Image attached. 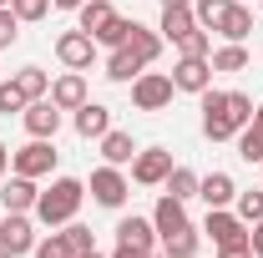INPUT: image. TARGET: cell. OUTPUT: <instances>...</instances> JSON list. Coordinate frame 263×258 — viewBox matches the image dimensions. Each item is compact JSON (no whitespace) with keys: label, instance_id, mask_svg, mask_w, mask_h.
<instances>
[{"label":"cell","instance_id":"277c9868","mask_svg":"<svg viewBox=\"0 0 263 258\" xmlns=\"http://www.w3.org/2000/svg\"><path fill=\"white\" fill-rule=\"evenodd\" d=\"M172 76H162V71H142L137 81H132V106L137 112H162V106H172Z\"/></svg>","mask_w":263,"mask_h":258},{"label":"cell","instance_id":"83f0119b","mask_svg":"<svg viewBox=\"0 0 263 258\" xmlns=\"http://www.w3.org/2000/svg\"><path fill=\"white\" fill-rule=\"evenodd\" d=\"M228 5H233V0H193L197 26H202V31H218V21L228 15Z\"/></svg>","mask_w":263,"mask_h":258},{"label":"cell","instance_id":"8fae6325","mask_svg":"<svg viewBox=\"0 0 263 258\" xmlns=\"http://www.w3.org/2000/svg\"><path fill=\"white\" fill-rule=\"evenodd\" d=\"M202 233H213V243H218V248H228V243H248V223H243L238 213H228V208H208Z\"/></svg>","mask_w":263,"mask_h":258},{"label":"cell","instance_id":"8992f818","mask_svg":"<svg viewBox=\"0 0 263 258\" xmlns=\"http://www.w3.org/2000/svg\"><path fill=\"white\" fill-rule=\"evenodd\" d=\"M167 172H172V152L167 147H142L132 157V182H142V188H162Z\"/></svg>","mask_w":263,"mask_h":258},{"label":"cell","instance_id":"d590c367","mask_svg":"<svg viewBox=\"0 0 263 258\" xmlns=\"http://www.w3.org/2000/svg\"><path fill=\"white\" fill-rule=\"evenodd\" d=\"M10 10H15L21 21H41V15L51 10V0H10Z\"/></svg>","mask_w":263,"mask_h":258},{"label":"cell","instance_id":"ac0fdd59","mask_svg":"<svg viewBox=\"0 0 263 258\" xmlns=\"http://www.w3.org/2000/svg\"><path fill=\"white\" fill-rule=\"evenodd\" d=\"M187 31H197V15H193V5H162V41H182Z\"/></svg>","mask_w":263,"mask_h":258},{"label":"cell","instance_id":"836d02e7","mask_svg":"<svg viewBox=\"0 0 263 258\" xmlns=\"http://www.w3.org/2000/svg\"><path fill=\"white\" fill-rule=\"evenodd\" d=\"M10 112H26V91L15 81H0V117H10Z\"/></svg>","mask_w":263,"mask_h":258},{"label":"cell","instance_id":"30bf717a","mask_svg":"<svg viewBox=\"0 0 263 258\" xmlns=\"http://www.w3.org/2000/svg\"><path fill=\"white\" fill-rule=\"evenodd\" d=\"M127 193H132V182L122 177V167H111V162H106V167L91 172V197H97L101 208H122Z\"/></svg>","mask_w":263,"mask_h":258},{"label":"cell","instance_id":"f6af8a7d","mask_svg":"<svg viewBox=\"0 0 263 258\" xmlns=\"http://www.w3.org/2000/svg\"><path fill=\"white\" fill-rule=\"evenodd\" d=\"M0 5H10V0H0Z\"/></svg>","mask_w":263,"mask_h":258},{"label":"cell","instance_id":"7bdbcfd3","mask_svg":"<svg viewBox=\"0 0 263 258\" xmlns=\"http://www.w3.org/2000/svg\"><path fill=\"white\" fill-rule=\"evenodd\" d=\"M81 258H106V253H97V248H91V253H81Z\"/></svg>","mask_w":263,"mask_h":258},{"label":"cell","instance_id":"ee69618b","mask_svg":"<svg viewBox=\"0 0 263 258\" xmlns=\"http://www.w3.org/2000/svg\"><path fill=\"white\" fill-rule=\"evenodd\" d=\"M0 258H15V253H5V248H0Z\"/></svg>","mask_w":263,"mask_h":258},{"label":"cell","instance_id":"3957f363","mask_svg":"<svg viewBox=\"0 0 263 258\" xmlns=\"http://www.w3.org/2000/svg\"><path fill=\"white\" fill-rule=\"evenodd\" d=\"M81 197H86V182H76V177H56L46 193L35 197V218H41L46 228H66L71 218H76Z\"/></svg>","mask_w":263,"mask_h":258},{"label":"cell","instance_id":"484cf974","mask_svg":"<svg viewBox=\"0 0 263 258\" xmlns=\"http://www.w3.org/2000/svg\"><path fill=\"white\" fill-rule=\"evenodd\" d=\"M132 26H137V21H127V15H111V21H106V26H101V31L91 35V41H97V46H111V51H117V46H127Z\"/></svg>","mask_w":263,"mask_h":258},{"label":"cell","instance_id":"7402d4cb","mask_svg":"<svg viewBox=\"0 0 263 258\" xmlns=\"http://www.w3.org/2000/svg\"><path fill=\"white\" fill-rule=\"evenodd\" d=\"M248 31H253V10L248 5H228V15L218 21V35L223 41H248Z\"/></svg>","mask_w":263,"mask_h":258},{"label":"cell","instance_id":"ffe728a7","mask_svg":"<svg viewBox=\"0 0 263 258\" xmlns=\"http://www.w3.org/2000/svg\"><path fill=\"white\" fill-rule=\"evenodd\" d=\"M117 243H127V248H152V243H157L152 218H122V223H117Z\"/></svg>","mask_w":263,"mask_h":258},{"label":"cell","instance_id":"b9f144b4","mask_svg":"<svg viewBox=\"0 0 263 258\" xmlns=\"http://www.w3.org/2000/svg\"><path fill=\"white\" fill-rule=\"evenodd\" d=\"M162 5H193V0H162Z\"/></svg>","mask_w":263,"mask_h":258},{"label":"cell","instance_id":"6da1fadb","mask_svg":"<svg viewBox=\"0 0 263 258\" xmlns=\"http://www.w3.org/2000/svg\"><path fill=\"white\" fill-rule=\"evenodd\" d=\"M253 122V97L243 91H202V137L208 142H228Z\"/></svg>","mask_w":263,"mask_h":258},{"label":"cell","instance_id":"44dd1931","mask_svg":"<svg viewBox=\"0 0 263 258\" xmlns=\"http://www.w3.org/2000/svg\"><path fill=\"white\" fill-rule=\"evenodd\" d=\"M101 157L111 162V167H127L137 157V142H132V132H106L101 137Z\"/></svg>","mask_w":263,"mask_h":258},{"label":"cell","instance_id":"ab89813d","mask_svg":"<svg viewBox=\"0 0 263 258\" xmlns=\"http://www.w3.org/2000/svg\"><path fill=\"white\" fill-rule=\"evenodd\" d=\"M51 5H56V10H81L86 0H51Z\"/></svg>","mask_w":263,"mask_h":258},{"label":"cell","instance_id":"9a60e30c","mask_svg":"<svg viewBox=\"0 0 263 258\" xmlns=\"http://www.w3.org/2000/svg\"><path fill=\"white\" fill-rule=\"evenodd\" d=\"M106 132H111V112H106L101 101H81V106H76V137H86V142L97 137L101 142Z\"/></svg>","mask_w":263,"mask_h":258},{"label":"cell","instance_id":"4dcf8cb0","mask_svg":"<svg viewBox=\"0 0 263 258\" xmlns=\"http://www.w3.org/2000/svg\"><path fill=\"white\" fill-rule=\"evenodd\" d=\"M61 233H66V243H71V253H76V258H81V253H91V248H97V238H91V228H81V223H76V218H71V223L61 228Z\"/></svg>","mask_w":263,"mask_h":258},{"label":"cell","instance_id":"d4e9b609","mask_svg":"<svg viewBox=\"0 0 263 258\" xmlns=\"http://www.w3.org/2000/svg\"><path fill=\"white\" fill-rule=\"evenodd\" d=\"M15 86L26 91V101H35V97H51V76H46L41 66H21V71H15Z\"/></svg>","mask_w":263,"mask_h":258},{"label":"cell","instance_id":"e0dca14e","mask_svg":"<svg viewBox=\"0 0 263 258\" xmlns=\"http://www.w3.org/2000/svg\"><path fill=\"white\" fill-rule=\"evenodd\" d=\"M197 197H202L208 208H233V197H238V182H233L228 172H208V177L197 182Z\"/></svg>","mask_w":263,"mask_h":258},{"label":"cell","instance_id":"8d00e7d4","mask_svg":"<svg viewBox=\"0 0 263 258\" xmlns=\"http://www.w3.org/2000/svg\"><path fill=\"white\" fill-rule=\"evenodd\" d=\"M248 248H253V258H263V218L248 223Z\"/></svg>","mask_w":263,"mask_h":258},{"label":"cell","instance_id":"74e56055","mask_svg":"<svg viewBox=\"0 0 263 258\" xmlns=\"http://www.w3.org/2000/svg\"><path fill=\"white\" fill-rule=\"evenodd\" d=\"M111 258H162V253H152V248H127V243H117V253Z\"/></svg>","mask_w":263,"mask_h":258},{"label":"cell","instance_id":"5b68a950","mask_svg":"<svg viewBox=\"0 0 263 258\" xmlns=\"http://www.w3.org/2000/svg\"><path fill=\"white\" fill-rule=\"evenodd\" d=\"M10 167H15L21 177H51V172H56V147H51V137H31L21 152H10Z\"/></svg>","mask_w":263,"mask_h":258},{"label":"cell","instance_id":"d6986e66","mask_svg":"<svg viewBox=\"0 0 263 258\" xmlns=\"http://www.w3.org/2000/svg\"><path fill=\"white\" fill-rule=\"evenodd\" d=\"M238 157L263 167V106H253V122L238 132Z\"/></svg>","mask_w":263,"mask_h":258},{"label":"cell","instance_id":"7a4b0ae2","mask_svg":"<svg viewBox=\"0 0 263 258\" xmlns=\"http://www.w3.org/2000/svg\"><path fill=\"white\" fill-rule=\"evenodd\" d=\"M157 56H162V35L147 31V26H132L127 46H117V51L106 56V76H111V81H137Z\"/></svg>","mask_w":263,"mask_h":258},{"label":"cell","instance_id":"f1b7e54d","mask_svg":"<svg viewBox=\"0 0 263 258\" xmlns=\"http://www.w3.org/2000/svg\"><path fill=\"white\" fill-rule=\"evenodd\" d=\"M177 56H213V31H187L182 41H177Z\"/></svg>","mask_w":263,"mask_h":258},{"label":"cell","instance_id":"603a6c76","mask_svg":"<svg viewBox=\"0 0 263 258\" xmlns=\"http://www.w3.org/2000/svg\"><path fill=\"white\" fill-rule=\"evenodd\" d=\"M197 182H202V177H197L193 167H172V172H167V197H177V202H193L197 197Z\"/></svg>","mask_w":263,"mask_h":258},{"label":"cell","instance_id":"60d3db41","mask_svg":"<svg viewBox=\"0 0 263 258\" xmlns=\"http://www.w3.org/2000/svg\"><path fill=\"white\" fill-rule=\"evenodd\" d=\"M5 167H10V147L0 142V177H5Z\"/></svg>","mask_w":263,"mask_h":258},{"label":"cell","instance_id":"2e32d148","mask_svg":"<svg viewBox=\"0 0 263 258\" xmlns=\"http://www.w3.org/2000/svg\"><path fill=\"white\" fill-rule=\"evenodd\" d=\"M35 197H41V188H35V177H10L5 182V193H0V202H5V213H35Z\"/></svg>","mask_w":263,"mask_h":258},{"label":"cell","instance_id":"d6a6232c","mask_svg":"<svg viewBox=\"0 0 263 258\" xmlns=\"http://www.w3.org/2000/svg\"><path fill=\"white\" fill-rule=\"evenodd\" d=\"M35 258H76V253H71L66 233H51V238H41V243H35Z\"/></svg>","mask_w":263,"mask_h":258},{"label":"cell","instance_id":"f35d334b","mask_svg":"<svg viewBox=\"0 0 263 258\" xmlns=\"http://www.w3.org/2000/svg\"><path fill=\"white\" fill-rule=\"evenodd\" d=\"M218 258H253L248 243H228V248H218Z\"/></svg>","mask_w":263,"mask_h":258},{"label":"cell","instance_id":"5bb4252c","mask_svg":"<svg viewBox=\"0 0 263 258\" xmlns=\"http://www.w3.org/2000/svg\"><path fill=\"white\" fill-rule=\"evenodd\" d=\"M51 101H56L61 112H76L81 101H91V97H86V76H81V71H66V76H56V81H51Z\"/></svg>","mask_w":263,"mask_h":258},{"label":"cell","instance_id":"52a82bcc","mask_svg":"<svg viewBox=\"0 0 263 258\" xmlns=\"http://www.w3.org/2000/svg\"><path fill=\"white\" fill-rule=\"evenodd\" d=\"M172 86L202 97V91L213 86V61H208V56H177V66H172Z\"/></svg>","mask_w":263,"mask_h":258},{"label":"cell","instance_id":"7c38bea8","mask_svg":"<svg viewBox=\"0 0 263 258\" xmlns=\"http://www.w3.org/2000/svg\"><path fill=\"white\" fill-rule=\"evenodd\" d=\"M21 122H26L31 137H56V132H61V106H56L51 97H35V101H26Z\"/></svg>","mask_w":263,"mask_h":258},{"label":"cell","instance_id":"9c48e42d","mask_svg":"<svg viewBox=\"0 0 263 258\" xmlns=\"http://www.w3.org/2000/svg\"><path fill=\"white\" fill-rule=\"evenodd\" d=\"M35 243H41V238H35V228H31V218H26V213H5V218H0V248H5V253H35Z\"/></svg>","mask_w":263,"mask_h":258},{"label":"cell","instance_id":"4fadbf2b","mask_svg":"<svg viewBox=\"0 0 263 258\" xmlns=\"http://www.w3.org/2000/svg\"><path fill=\"white\" fill-rule=\"evenodd\" d=\"M152 228H157V238H177V233H187V202H177V197H157V208H152Z\"/></svg>","mask_w":263,"mask_h":258},{"label":"cell","instance_id":"e575fe53","mask_svg":"<svg viewBox=\"0 0 263 258\" xmlns=\"http://www.w3.org/2000/svg\"><path fill=\"white\" fill-rule=\"evenodd\" d=\"M15 35H21V15H15L10 5H0V51L15 46Z\"/></svg>","mask_w":263,"mask_h":258},{"label":"cell","instance_id":"1f68e13d","mask_svg":"<svg viewBox=\"0 0 263 258\" xmlns=\"http://www.w3.org/2000/svg\"><path fill=\"white\" fill-rule=\"evenodd\" d=\"M233 208H238L243 223H258V218H263V188H258V193H238V197H233Z\"/></svg>","mask_w":263,"mask_h":258},{"label":"cell","instance_id":"4316f807","mask_svg":"<svg viewBox=\"0 0 263 258\" xmlns=\"http://www.w3.org/2000/svg\"><path fill=\"white\" fill-rule=\"evenodd\" d=\"M208 61H213V71H243V66H248V51H243V41H228V46H218Z\"/></svg>","mask_w":263,"mask_h":258},{"label":"cell","instance_id":"cb8c5ba5","mask_svg":"<svg viewBox=\"0 0 263 258\" xmlns=\"http://www.w3.org/2000/svg\"><path fill=\"white\" fill-rule=\"evenodd\" d=\"M111 15H117V10H111V0H86V5L76 10V26H81L86 35H97L101 26L111 21Z\"/></svg>","mask_w":263,"mask_h":258},{"label":"cell","instance_id":"ba28073f","mask_svg":"<svg viewBox=\"0 0 263 258\" xmlns=\"http://www.w3.org/2000/svg\"><path fill=\"white\" fill-rule=\"evenodd\" d=\"M56 56H61L66 71H86L91 56H97V41L81 31V26H76V31H61V35H56Z\"/></svg>","mask_w":263,"mask_h":258},{"label":"cell","instance_id":"f546056e","mask_svg":"<svg viewBox=\"0 0 263 258\" xmlns=\"http://www.w3.org/2000/svg\"><path fill=\"white\" fill-rule=\"evenodd\" d=\"M162 258H197V233H177V238H162Z\"/></svg>","mask_w":263,"mask_h":258}]
</instances>
